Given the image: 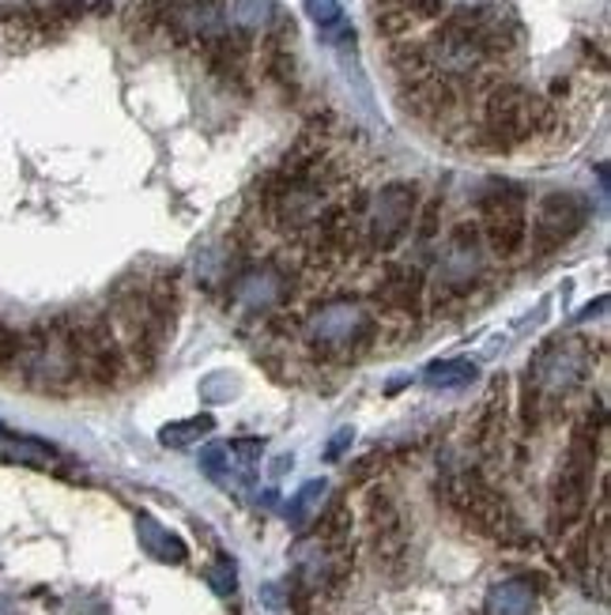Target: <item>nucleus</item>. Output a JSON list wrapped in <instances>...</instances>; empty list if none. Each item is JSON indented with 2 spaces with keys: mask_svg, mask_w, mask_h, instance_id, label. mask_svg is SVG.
<instances>
[{
  "mask_svg": "<svg viewBox=\"0 0 611 615\" xmlns=\"http://www.w3.org/2000/svg\"><path fill=\"white\" fill-rule=\"evenodd\" d=\"M555 129V106L551 98L532 95L514 80H499L483 98V129L480 141L491 152H514L532 136Z\"/></svg>",
  "mask_w": 611,
  "mask_h": 615,
  "instance_id": "f257e3e1",
  "label": "nucleus"
},
{
  "mask_svg": "<svg viewBox=\"0 0 611 615\" xmlns=\"http://www.w3.org/2000/svg\"><path fill=\"white\" fill-rule=\"evenodd\" d=\"M15 366L23 371V378L43 393L76 389V385L84 382V371H80L72 317H53V322L20 336V359H15Z\"/></svg>",
  "mask_w": 611,
  "mask_h": 615,
  "instance_id": "f03ea898",
  "label": "nucleus"
},
{
  "mask_svg": "<svg viewBox=\"0 0 611 615\" xmlns=\"http://www.w3.org/2000/svg\"><path fill=\"white\" fill-rule=\"evenodd\" d=\"M600 457V415H585L574 426L566 446V461L559 469L555 491H551V532H566L582 521L592 495V472Z\"/></svg>",
  "mask_w": 611,
  "mask_h": 615,
  "instance_id": "7ed1b4c3",
  "label": "nucleus"
},
{
  "mask_svg": "<svg viewBox=\"0 0 611 615\" xmlns=\"http://www.w3.org/2000/svg\"><path fill=\"white\" fill-rule=\"evenodd\" d=\"M374 333H378V322L370 317V310L351 299L321 302L310 322H306V340H310V348L321 351V355H340V359L370 351Z\"/></svg>",
  "mask_w": 611,
  "mask_h": 615,
  "instance_id": "20e7f679",
  "label": "nucleus"
},
{
  "mask_svg": "<svg viewBox=\"0 0 611 615\" xmlns=\"http://www.w3.org/2000/svg\"><path fill=\"white\" fill-rule=\"evenodd\" d=\"M450 506L472 529H480L483 536L499 540V544H525V529L517 521L514 506L491 483H483L480 475H457V480H450Z\"/></svg>",
  "mask_w": 611,
  "mask_h": 615,
  "instance_id": "39448f33",
  "label": "nucleus"
},
{
  "mask_svg": "<svg viewBox=\"0 0 611 615\" xmlns=\"http://www.w3.org/2000/svg\"><path fill=\"white\" fill-rule=\"evenodd\" d=\"M480 238L494 257L510 261L528 245V196L514 182H494L480 196Z\"/></svg>",
  "mask_w": 611,
  "mask_h": 615,
  "instance_id": "423d86ee",
  "label": "nucleus"
},
{
  "mask_svg": "<svg viewBox=\"0 0 611 615\" xmlns=\"http://www.w3.org/2000/svg\"><path fill=\"white\" fill-rule=\"evenodd\" d=\"M72 333H76L84 382L98 385V389H118L121 378H125L129 359L110 314H76L72 317Z\"/></svg>",
  "mask_w": 611,
  "mask_h": 615,
  "instance_id": "0eeeda50",
  "label": "nucleus"
},
{
  "mask_svg": "<svg viewBox=\"0 0 611 615\" xmlns=\"http://www.w3.org/2000/svg\"><path fill=\"white\" fill-rule=\"evenodd\" d=\"M416 212H419V190L408 182H393L378 193L374 212L370 219L362 224V238L374 253H390L396 245L408 238L411 224H416Z\"/></svg>",
  "mask_w": 611,
  "mask_h": 615,
  "instance_id": "6e6552de",
  "label": "nucleus"
},
{
  "mask_svg": "<svg viewBox=\"0 0 611 615\" xmlns=\"http://www.w3.org/2000/svg\"><path fill=\"white\" fill-rule=\"evenodd\" d=\"M589 224V201L582 193H548L536 208L532 242L540 253L563 250L570 238H577Z\"/></svg>",
  "mask_w": 611,
  "mask_h": 615,
  "instance_id": "1a4fd4ad",
  "label": "nucleus"
},
{
  "mask_svg": "<svg viewBox=\"0 0 611 615\" xmlns=\"http://www.w3.org/2000/svg\"><path fill=\"white\" fill-rule=\"evenodd\" d=\"M480 250H483V238L476 224H460L450 234V253H445L442 276H438V302L460 299V294L472 291L476 276H480Z\"/></svg>",
  "mask_w": 611,
  "mask_h": 615,
  "instance_id": "9d476101",
  "label": "nucleus"
},
{
  "mask_svg": "<svg viewBox=\"0 0 611 615\" xmlns=\"http://www.w3.org/2000/svg\"><path fill=\"white\" fill-rule=\"evenodd\" d=\"M367 521H370V540H374L378 563L385 567H400L408 555V524L396 506V498L385 487H374L367 498Z\"/></svg>",
  "mask_w": 611,
  "mask_h": 615,
  "instance_id": "9b49d317",
  "label": "nucleus"
},
{
  "mask_svg": "<svg viewBox=\"0 0 611 615\" xmlns=\"http://www.w3.org/2000/svg\"><path fill=\"white\" fill-rule=\"evenodd\" d=\"M423 294H427V280H423V273L411 265H390L382 284H378V302H382L390 314H400V317L423 314Z\"/></svg>",
  "mask_w": 611,
  "mask_h": 615,
  "instance_id": "f8f14e48",
  "label": "nucleus"
},
{
  "mask_svg": "<svg viewBox=\"0 0 611 615\" xmlns=\"http://www.w3.org/2000/svg\"><path fill=\"white\" fill-rule=\"evenodd\" d=\"M0 461H12V465H27V469H53L61 457L57 449L43 438H27V434H12V431H0Z\"/></svg>",
  "mask_w": 611,
  "mask_h": 615,
  "instance_id": "ddd939ff",
  "label": "nucleus"
},
{
  "mask_svg": "<svg viewBox=\"0 0 611 615\" xmlns=\"http://www.w3.org/2000/svg\"><path fill=\"white\" fill-rule=\"evenodd\" d=\"M532 612H536V593L522 578L502 581L487 596V615H532Z\"/></svg>",
  "mask_w": 611,
  "mask_h": 615,
  "instance_id": "4468645a",
  "label": "nucleus"
},
{
  "mask_svg": "<svg viewBox=\"0 0 611 615\" xmlns=\"http://www.w3.org/2000/svg\"><path fill=\"white\" fill-rule=\"evenodd\" d=\"M390 61H393V69L400 72L404 84H416V80H423V76H434V57H431V46L427 43H396Z\"/></svg>",
  "mask_w": 611,
  "mask_h": 615,
  "instance_id": "2eb2a0df",
  "label": "nucleus"
},
{
  "mask_svg": "<svg viewBox=\"0 0 611 615\" xmlns=\"http://www.w3.org/2000/svg\"><path fill=\"white\" fill-rule=\"evenodd\" d=\"M480 378V371H476L468 359H442V363H431L423 374V382L431 385V389H465L468 382Z\"/></svg>",
  "mask_w": 611,
  "mask_h": 615,
  "instance_id": "dca6fc26",
  "label": "nucleus"
},
{
  "mask_svg": "<svg viewBox=\"0 0 611 615\" xmlns=\"http://www.w3.org/2000/svg\"><path fill=\"white\" fill-rule=\"evenodd\" d=\"M411 23H416V15L408 12L404 0H382L374 12V27H378V35H385V38H404L411 31Z\"/></svg>",
  "mask_w": 611,
  "mask_h": 615,
  "instance_id": "f3484780",
  "label": "nucleus"
},
{
  "mask_svg": "<svg viewBox=\"0 0 611 615\" xmlns=\"http://www.w3.org/2000/svg\"><path fill=\"white\" fill-rule=\"evenodd\" d=\"M216 431V420L212 415H193V420H181V423H170V426H163V446H193V442H201L204 434H212Z\"/></svg>",
  "mask_w": 611,
  "mask_h": 615,
  "instance_id": "a211bd4d",
  "label": "nucleus"
},
{
  "mask_svg": "<svg viewBox=\"0 0 611 615\" xmlns=\"http://www.w3.org/2000/svg\"><path fill=\"white\" fill-rule=\"evenodd\" d=\"M140 532H144V540H147V552H155L159 559H167V563H185V544L175 536V532H167V529H159L155 521H140Z\"/></svg>",
  "mask_w": 611,
  "mask_h": 615,
  "instance_id": "6ab92c4d",
  "label": "nucleus"
},
{
  "mask_svg": "<svg viewBox=\"0 0 611 615\" xmlns=\"http://www.w3.org/2000/svg\"><path fill=\"white\" fill-rule=\"evenodd\" d=\"M264 8H268V0H235V12H230V20H235V31L250 35V31L264 20Z\"/></svg>",
  "mask_w": 611,
  "mask_h": 615,
  "instance_id": "aec40b11",
  "label": "nucleus"
},
{
  "mask_svg": "<svg viewBox=\"0 0 611 615\" xmlns=\"http://www.w3.org/2000/svg\"><path fill=\"white\" fill-rule=\"evenodd\" d=\"M306 12L313 15L321 31H333L340 23V0H306Z\"/></svg>",
  "mask_w": 611,
  "mask_h": 615,
  "instance_id": "412c9836",
  "label": "nucleus"
},
{
  "mask_svg": "<svg viewBox=\"0 0 611 615\" xmlns=\"http://www.w3.org/2000/svg\"><path fill=\"white\" fill-rule=\"evenodd\" d=\"M15 359H20V333L8 322H0V374L12 371Z\"/></svg>",
  "mask_w": 611,
  "mask_h": 615,
  "instance_id": "4be33fe9",
  "label": "nucleus"
},
{
  "mask_svg": "<svg viewBox=\"0 0 611 615\" xmlns=\"http://www.w3.org/2000/svg\"><path fill=\"white\" fill-rule=\"evenodd\" d=\"M404 4L416 20H438L445 12V0H404Z\"/></svg>",
  "mask_w": 611,
  "mask_h": 615,
  "instance_id": "5701e85b",
  "label": "nucleus"
},
{
  "mask_svg": "<svg viewBox=\"0 0 611 615\" xmlns=\"http://www.w3.org/2000/svg\"><path fill=\"white\" fill-rule=\"evenodd\" d=\"M438 216H442V201H434L423 208V219H419V238H434L438 234Z\"/></svg>",
  "mask_w": 611,
  "mask_h": 615,
  "instance_id": "b1692460",
  "label": "nucleus"
},
{
  "mask_svg": "<svg viewBox=\"0 0 611 615\" xmlns=\"http://www.w3.org/2000/svg\"><path fill=\"white\" fill-rule=\"evenodd\" d=\"M193 4H196V8H216L219 0H193Z\"/></svg>",
  "mask_w": 611,
  "mask_h": 615,
  "instance_id": "393cba45",
  "label": "nucleus"
}]
</instances>
